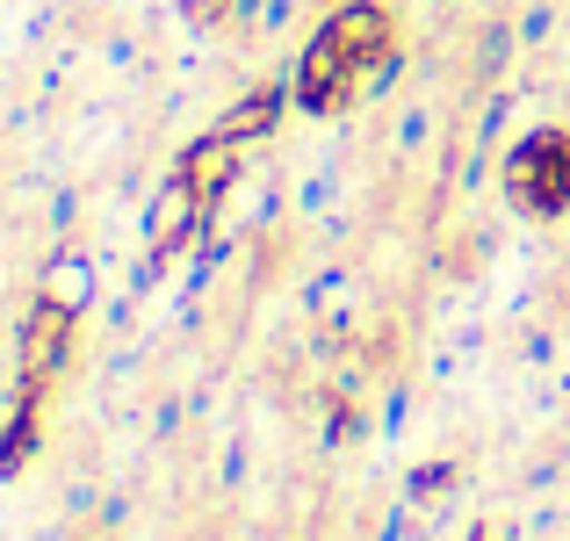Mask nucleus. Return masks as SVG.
Wrapping results in <instances>:
<instances>
[{"instance_id": "nucleus-1", "label": "nucleus", "mask_w": 570, "mask_h": 541, "mask_svg": "<svg viewBox=\"0 0 570 541\" xmlns=\"http://www.w3.org/2000/svg\"><path fill=\"white\" fill-rule=\"evenodd\" d=\"M390 58V22H383V8L376 0H347V8L333 14V22L311 37V51L296 58V87L289 95L304 101V109H340V101L354 95V87L368 80Z\"/></svg>"}, {"instance_id": "nucleus-3", "label": "nucleus", "mask_w": 570, "mask_h": 541, "mask_svg": "<svg viewBox=\"0 0 570 541\" xmlns=\"http://www.w3.org/2000/svg\"><path fill=\"white\" fill-rule=\"evenodd\" d=\"M513 203L528 209V217H557L570 203V138L563 130H534L528 145L513 153Z\"/></svg>"}, {"instance_id": "nucleus-2", "label": "nucleus", "mask_w": 570, "mask_h": 541, "mask_svg": "<svg viewBox=\"0 0 570 541\" xmlns=\"http://www.w3.org/2000/svg\"><path fill=\"white\" fill-rule=\"evenodd\" d=\"M66 354H72V304L66 296H43L22 325V354H14V419L43 412V390L58 383Z\"/></svg>"}]
</instances>
